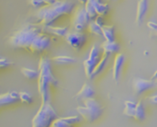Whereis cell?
Segmentation results:
<instances>
[{"instance_id":"19","label":"cell","mask_w":157,"mask_h":127,"mask_svg":"<svg viewBox=\"0 0 157 127\" xmlns=\"http://www.w3.org/2000/svg\"><path fill=\"white\" fill-rule=\"evenodd\" d=\"M89 2H91L93 4V6L94 7L97 14L99 16H105L108 13L110 7L108 4L105 3L103 0H88Z\"/></svg>"},{"instance_id":"34","label":"cell","mask_w":157,"mask_h":127,"mask_svg":"<svg viewBox=\"0 0 157 127\" xmlns=\"http://www.w3.org/2000/svg\"><path fill=\"white\" fill-rule=\"evenodd\" d=\"M78 2H80L81 4H82V5H85L86 3H87V1L88 0H77Z\"/></svg>"},{"instance_id":"35","label":"cell","mask_w":157,"mask_h":127,"mask_svg":"<svg viewBox=\"0 0 157 127\" xmlns=\"http://www.w3.org/2000/svg\"><path fill=\"white\" fill-rule=\"evenodd\" d=\"M155 85H156V86H157V80L155 81Z\"/></svg>"},{"instance_id":"14","label":"cell","mask_w":157,"mask_h":127,"mask_svg":"<svg viewBox=\"0 0 157 127\" xmlns=\"http://www.w3.org/2000/svg\"><path fill=\"white\" fill-rule=\"evenodd\" d=\"M95 95H96V92L94 89V87L91 85L85 83L82 86L80 91L76 94L75 98L77 100H83L84 101V100L89 99V98H94L95 97Z\"/></svg>"},{"instance_id":"15","label":"cell","mask_w":157,"mask_h":127,"mask_svg":"<svg viewBox=\"0 0 157 127\" xmlns=\"http://www.w3.org/2000/svg\"><path fill=\"white\" fill-rule=\"evenodd\" d=\"M20 101V93L17 91H11L6 94L0 95V107L8 106Z\"/></svg>"},{"instance_id":"26","label":"cell","mask_w":157,"mask_h":127,"mask_svg":"<svg viewBox=\"0 0 157 127\" xmlns=\"http://www.w3.org/2000/svg\"><path fill=\"white\" fill-rule=\"evenodd\" d=\"M57 1L58 0H30V3L34 8H42L44 6L52 5Z\"/></svg>"},{"instance_id":"5","label":"cell","mask_w":157,"mask_h":127,"mask_svg":"<svg viewBox=\"0 0 157 127\" xmlns=\"http://www.w3.org/2000/svg\"><path fill=\"white\" fill-rule=\"evenodd\" d=\"M76 109L78 115L87 122L95 121L104 112V107L94 97L84 100V106H78Z\"/></svg>"},{"instance_id":"31","label":"cell","mask_w":157,"mask_h":127,"mask_svg":"<svg viewBox=\"0 0 157 127\" xmlns=\"http://www.w3.org/2000/svg\"><path fill=\"white\" fill-rule=\"evenodd\" d=\"M147 26L151 29V30H152V31H156V29H157V23L156 22H149L148 23H147Z\"/></svg>"},{"instance_id":"16","label":"cell","mask_w":157,"mask_h":127,"mask_svg":"<svg viewBox=\"0 0 157 127\" xmlns=\"http://www.w3.org/2000/svg\"><path fill=\"white\" fill-rule=\"evenodd\" d=\"M42 31L44 33H48L50 34H54L56 36L64 37L68 34V28L67 27H60V26H41Z\"/></svg>"},{"instance_id":"21","label":"cell","mask_w":157,"mask_h":127,"mask_svg":"<svg viewBox=\"0 0 157 127\" xmlns=\"http://www.w3.org/2000/svg\"><path fill=\"white\" fill-rule=\"evenodd\" d=\"M102 36L105 41H115V26L104 25L102 27Z\"/></svg>"},{"instance_id":"28","label":"cell","mask_w":157,"mask_h":127,"mask_svg":"<svg viewBox=\"0 0 157 127\" xmlns=\"http://www.w3.org/2000/svg\"><path fill=\"white\" fill-rule=\"evenodd\" d=\"M20 101L26 103V104H31L33 102V97L28 92H25V91L20 92Z\"/></svg>"},{"instance_id":"20","label":"cell","mask_w":157,"mask_h":127,"mask_svg":"<svg viewBox=\"0 0 157 127\" xmlns=\"http://www.w3.org/2000/svg\"><path fill=\"white\" fill-rule=\"evenodd\" d=\"M52 61L56 65H69L77 62V59L70 56H56L52 58Z\"/></svg>"},{"instance_id":"9","label":"cell","mask_w":157,"mask_h":127,"mask_svg":"<svg viewBox=\"0 0 157 127\" xmlns=\"http://www.w3.org/2000/svg\"><path fill=\"white\" fill-rule=\"evenodd\" d=\"M65 40L72 48L76 50H80L85 45L87 37L83 33L76 31L71 33L68 32V34L65 36Z\"/></svg>"},{"instance_id":"7","label":"cell","mask_w":157,"mask_h":127,"mask_svg":"<svg viewBox=\"0 0 157 127\" xmlns=\"http://www.w3.org/2000/svg\"><path fill=\"white\" fill-rule=\"evenodd\" d=\"M90 22L91 19L85 10V7L82 6L77 8L72 19V24L74 29L78 32H82L85 29V27L88 26Z\"/></svg>"},{"instance_id":"23","label":"cell","mask_w":157,"mask_h":127,"mask_svg":"<svg viewBox=\"0 0 157 127\" xmlns=\"http://www.w3.org/2000/svg\"><path fill=\"white\" fill-rule=\"evenodd\" d=\"M125 109H124V114L128 117H131L134 118L135 115V108L137 103L131 100H126L125 102Z\"/></svg>"},{"instance_id":"8","label":"cell","mask_w":157,"mask_h":127,"mask_svg":"<svg viewBox=\"0 0 157 127\" xmlns=\"http://www.w3.org/2000/svg\"><path fill=\"white\" fill-rule=\"evenodd\" d=\"M50 46H51V38L47 34H45V33L41 32L33 40L29 51L37 54L42 53L43 51L49 48Z\"/></svg>"},{"instance_id":"1","label":"cell","mask_w":157,"mask_h":127,"mask_svg":"<svg viewBox=\"0 0 157 127\" xmlns=\"http://www.w3.org/2000/svg\"><path fill=\"white\" fill-rule=\"evenodd\" d=\"M74 8V2L58 0L52 5L40 8L35 13V18L41 26H50L60 17L70 14Z\"/></svg>"},{"instance_id":"3","label":"cell","mask_w":157,"mask_h":127,"mask_svg":"<svg viewBox=\"0 0 157 127\" xmlns=\"http://www.w3.org/2000/svg\"><path fill=\"white\" fill-rule=\"evenodd\" d=\"M42 28L34 24H27L15 32L10 38V45L13 48L29 50L35 37L41 33Z\"/></svg>"},{"instance_id":"4","label":"cell","mask_w":157,"mask_h":127,"mask_svg":"<svg viewBox=\"0 0 157 127\" xmlns=\"http://www.w3.org/2000/svg\"><path fill=\"white\" fill-rule=\"evenodd\" d=\"M56 118H58L57 113L51 105V102L42 103L33 118L32 127H50Z\"/></svg>"},{"instance_id":"11","label":"cell","mask_w":157,"mask_h":127,"mask_svg":"<svg viewBox=\"0 0 157 127\" xmlns=\"http://www.w3.org/2000/svg\"><path fill=\"white\" fill-rule=\"evenodd\" d=\"M81 116H68V117H58L51 124L50 127H73L82 121Z\"/></svg>"},{"instance_id":"18","label":"cell","mask_w":157,"mask_h":127,"mask_svg":"<svg viewBox=\"0 0 157 127\" xmlns=\"http://www.w3.org/2000/svg\"><path fill=\"white\" fill-rule=\"evenodd\" d=\"M102 50L105 54H118L120 50V46L116 41H105L101 46Z\"/></svg>"},{"instance_id":"22","label":"cell","mask_w":157,"mask_h":127,"mask_svg":"<svg viewBox=\"0 0 157 127\" xmlns=\"http://www.w3.org/2000/svg\"><path fill=\"white\" fill-rule=\"evenodd\" d=\"M145 118H146V114H145L144 105L141 101H139L136 105V108H135L134 119L139 121H142L145 120Z\"/></svg>"},{"instance_id":"33","label":"cell","mask_w":157,"mask_h":127,"mask_svg":"<svg viewBox=\"0 0 157 127\" xmlns=\"http://www.w3.org/2000/svg\"><path fill=\"white\" fill-rule=\"evenodd\" d=\"M151 80H152V81H154V82L157 80V71L153 73V75H152V77H151Z\"/></svg>"},{"instance_id":"38","label":"cell","mask_w":157,"mask_h":127,"mask_svg":"<svg viewBox=\"0 0 157 127\" xmlns=\"http://www.w3.org/2000/svg\"><path fill=\"white\" fill-rule=\"evenodd\" d=\"M0 58H1V57H0Z\"/></svg>"},{"instance_id":"17","label":"cell","mask_w":157,"mask_h":127,"mask_svg":"<svg viewBox=\"0 0 157 127\" xmlns=\"http://www.w3.org/2000/svg\"><path fill=\"white\" fill-rule=\"evenodd\" d=\"M110 57H111L110 54H105V53H104L103 57L101 58V60L99 61V63L97 64V66L95 67V69H94V73H93V74H92L90 80L94 79L95 77H97L98 75H100V74L105 70V68H106L107 65H108V62H109Z\"/></svg>"},{"instance_id":"2","label":"cell","mask_w":157,"mask_h":127,"mask_svg":"<svg viewBox=\"0 0 157 127\" xmlns=\"http://www.w3.org/2000/svg\"><path fill=\"white\" fill-rule=\"evenodd\" d=\"M38 91L42 103L51 102V86H57L58 81L52 72L51 60L46 57H42L39 61Z\"/></svg>"},{"instance_id":"30","label":"cell","mask_w":157,"mask_h":127,"mask_svg":"<svg viewBox=\"0 0 157 127\" xmlns=\"http://www.w3.org/2000/svg\"><path fill=\"white\" fill-rule=\"evenodd\" d=\"M94 21H95V22H97V23H98V24H99L101 27H103L104 25H105V24L104 16H99V15H98V16H97V18H96Z\"/></svg>"},{"instance_id":"32","label":"cell","mask_w":157,"mask_h":127,"mask_svg":"<svg viewBox=\"0 0 157 127\" xmlns=\"http://www.w3.org/2000/svg\"><path fill=\"white\" fill-rule=\"evenodd\" d=\"M150 101L153 104H157V95H154V96H151L149 97Z\"/></svg>"},{"instance_id":"12","label":"cell","mask_w":157,"mask_h":127,"mask_svg":"<svg viewBox=\"0 0 157 127\" xmlns=\"http://www.w3.org/2000/svg\"><path fill=\"white\" fill-rule=\"evenodd\" d=\"M126 62V56L122 53H118L116 55L114 59V66H113V79L116 83H118L120 80L123 67Z\"/></svg>"},{"instance_id":"13","label":"cell","mask_w":157,"mask_h":127,"mask_svg":"<svg viewBox=\"0 0 157 127\" xmlns=\"http://www.w3.org/2000/svg\"><path fill=\"white\" fill-rule=\"evenodd\" d=\"M150 7L149 0H139L137 5V14H136V23L137 25H140L148 13Z\"/></svg>"},{"instance_id":"25","label":"cell","mask_w":157,"mask_h":127,"mask_svg":"<svg viewBox=\"0 0 157 127\" xmlns=\"http://www.w3.org/2000/svg\"><path fill=\"white\" fill-rule=\"evenodd\" d=\"M22 75L27 78V79H36L39 76V71L37 70H33V69H30V68H21V70Z\"/></svg>"},{"instance_id":"10","label":"cell","mask_w":157,"mask_h":127,"mask_svg":"<svg viewBox=\"0 0 157 127\" xmlns=\"http://www.w3.org/2000/svg\"><path fill=\"white\" fill-rule=\"evenodd\" d=\"M154 86H156L155 82L152 80H147V79H143V78H140L137 77L133 80L132 83V87H133V91L136 95H140L143 94L144 92L153 88Z\"/></svg>"},{"instance_id":"37","label":"cell","mask_w":157,"mask_h":127,"mask_svg":"<svg viewBox=\"0 0 157 127\" xmlns=\"http://www.w3.org/2000/svg\"><path fill=\"white\" fill-rule=\"evenodd\" d=\"M110 1H117V0H110Z\"/></svg>"},{"instance_id":"36","label":"cell","mask_w":157,"mask_h":127,"mask_svg":"<svg viewBox=\"0 0 157 127\" xmlns=\"http://www.w3.org/2000/svg\"><path fill=\"white\" fill-rule=\"evenodd\" d=\"M155 34H156V35H157V29H156V31H155Z\"/></svg>"},{"instance_id":"24","label":"cell","mask_w":157,"mask_h":127,"mask_svg":"<svg viewBox=\"0 0 157 127\" xmlns=\"http://www.w3.org/2000/svg\"><path fill=\"white\" fill-rule=\"evenodd\" d=\"M88 31L93 34H95V35H99V36H102V27L94 21H91L88 24Z\"/></svg>"},{"instance_id":"29","label":"cell","mask_w":157,"mask_h":127,"mask_svg":"<svg viewBox=\"0 0 157 127\" xmlns=\"http://www.w3.org/2000/svg\"><path fill=\"white\" fill-rule=\"evenodd\" d=\"M13 63L11 61H10L8 58H0V69H3V68H7L9 66H10Z\"/></svg>"},{"instance_id":"6","label":"cell","mask_w":157,"mask_h":127,"mask_svg":"<svg viewBox=\"0 0 157 127\" xmlns=\"http://www.w3.org/2000/svg\"><path fill=\"white\" fill-rule=\"evenodd\" d=\"M101 46L94 45L89 52L88 58L83 61V68L88 79L91 78L95 67L101 60Z\"/></svg>"},{"instance_id":"27","label":"cell","mask_w":157,"mask_h":127,"mask_svg":"<svg viewBox=\"0 0 157 127\" xmlns=\"http://www.w3.org/2000/svg\"><path fill=\"white\" fill-rule=\"evenodd\" d=\"M84 7H85V10H86V11H87V13H88V15H89L91 21L95 20V19L97 18L98 14H97V12H96L94 7L93 6V4H92L91 2L87 1V3L84 5Z\"/></svg>"}]
</instances>
